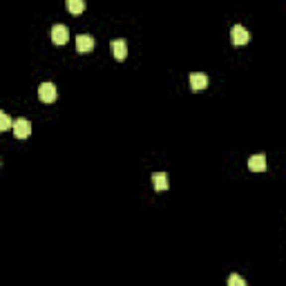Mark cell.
<instances>
[{
  "instance_id": "1",
  "label": "cell",
  "mask_w": 286,
  "mask_h": 286,
  "mask_svg": "<svg viewBox=\"0 0 286 286\" xmlns=\"http://www.w3.org/2000/svg\"><path fill=\"white\" fill-rule=\"evenodd\" d=\"M94 47H96V38H94V36H89V34L76 36V49H78L80 54H89Z\"/></svg>"
},
{
  "instance_id": "2",
  "label": "cell",
  "mask_w": 286,
  "mask_h": 286,
  "mask_svg": "<svg viewBox=\"0 0 286 286\" xmlns=\"http://www.w3.org/2000/svg\"><path fill=\"white\" fill-rule=\"evenodd\" d=\"M230 40H232V45H246V43H250V31L246 29V27H241V25H235L230 29Z\"/></svg>"
},
{
  "instance_id": "3",
  "label": "cell",
  "mask_w": 286,
  "mask_h": 286,
  "mask_svg": "<svg viewBox=\"0 0 286 286\" xmlns=\"http://www.w3.org/2000/svg\"><path fill=\"white\" fill-rule=\"evenodd\" d=\"M56 96H58V92H56V85H54V83H43L38 87V98L43 103H54V101H56Z\"/></svg>"
},
{
  "instance_id": "4",
  "label": "cell",
  "mask_w": 286,
  "mask_h": 286,
  "mask_svg": "<svg viewBox=\"0 0 286 286\" xmlns=\"http://www.w3.org/2000/svg\"><path fill=\"white\" fill-rule=\"evenodd\" d=\"M49 36H52L54 45H65L67 40H70V29H67L65 25H54Z\"/></svg>"
},
{
  "instance_id": "5",
  "label": "cell",
  "mask_w": 286,
  "mask_h": 286,
  "mask_svg": "<svg viewBox=\"0 0 286 286\" xmlns=\"http://www.w3.org/2000/svg\"><path fill=\"white\" fill-rule=\"evenodd\" d=\"M13 134H16V139H27L31 134V123L27 119H16L13 121Z\"/></svg>"
},
{
  "instance_id": "6",
  "label": "cell",
  "mask_w": 286,
  "mask_h": 286,
  "mask_svg": "<svg viewBox=\"0 0 286 286\" xmlns=\"http://www.w3.org/2000/svg\"><path fill=\"white\" fill-rule=\"evenodd\" d=\"M206 85H208V76L206 74H201V72L190 74V89L192 92H204Z\"/></svg>"
},
{
  "instance_id": "7",
  "label": "cell",
  "mask_w": 286,
  "mask_h": 286,
  "mask_svg": "<svg viewBox=\"0 0 286 286\" xmlns=\"http://www.w3.org/2000/svg\"><path fill=\"white\" fill-rule=\"evenodd\" d=\"M112 54L116 61H125L128 56V43L125 40H112Z\"/></svg>"
},
{
  "instance_id": "8",
  "label": "cell",
  "mask_w": 286,
  "mask_h": 286,
  "mask_svg": "<svg viewBox=\"0 0 286 286\" xmlns=\"http://www.w3.org/2000/svg\"><path fill=\"white\" fill-rule=\"evenodd\" d=\"M266 156L264 154H255V156H250L248 159V168L253 170V172H264L266 170Z\"/></svg>"
},
{
  "instance_id": "9",
  "label": "cell",
  "mask_w": 286,
  "mask_h": 286,
  "mask_svg": "<svg viewBox=\"0 0 286 286\" xmlns=\"http://www.w3.org/2000/svg\"><path fill=\"white\" fill-rule=\"evenodd\" d=\"M152 183H154V190H168V186H170V183H168V174H165V172H154V174H152Z\"/></svg>"
},
{
  "instance_id": "10",
  "label": "cell",
  "mask_w": 286,
  "mask_h": 286,
  "mask_svg": "<svg viewBox=\"0 0 286 286\" xmlns=\"http://www.w3.org/2000/svg\"><path fill=\"white\" fill-rule=\"evenodd\" d=\"M65 7L70 13H83L85 11V2L83 0H65Z\"/></svg>"
},
{
  "instance_id": "11",
  "label": "cell",
  "mask_w": 286,
  "mask_h": 286,
  "mask_svg": "<svg viewBox=\"0 0 286 286\" xmlns=\"http://www.w3.org/2000/svg\"><path fill=\"white\" fill-rule=\"evenodd\" d=\"M9 128H13V121L9 119V114L7 112H0V130H9Z\"/></svg>"
},
{
  "instance_id": "12",
  "label": "cell",
  "mask_w": 286,
  "mask_h": 286,
  "mask_svg": "<svg viewBox=\"0 0 286 286\" xmlns=\"http://www.w3.org/2000/svg\"><path fill=\"white\" fill-rule=\"evenodd\" d=\"M228 286H246V280H244V277H239V275H235V273H232V275L228 277Z\"/></svg>"
}]
</instances>
